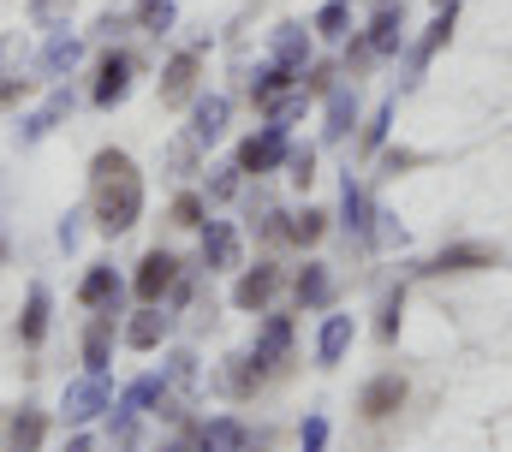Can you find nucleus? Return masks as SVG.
<instances>
[{"mask_svg": "<svg viewBox=\"0 0 512 452\" xmlns=\"http://www.w3.org/2000/svg\"><path fill=\"white\" fill-rule=\"evenodd\" d=\"M90 215L102 238H120L143 221V173L126 149H96L90 155Z\"/></svg>", "mask_w": 512, "mask_h": 452, "instance_id": "nucleus-1", "label": "nucleus"}, {"mask_svg": "<svg viewBox=\"0 0 512 452\" xmlns=\"http://www.w3.org/2000/svg\"><path fill=\"white\" fill-rule=\"evenodd\" d=\"M137 72H143V66H137V54H131V48H108V54L96 60V84H90V102H96L102 113H114V108H120V102L131 96Z\"/></svg>", "mask_w": 512, "mask_h": 452, "instance_id": "nucleus-2", "label": "nucleus"}, {"mask_svg": "<svg viewBox=\"0 0 512 452\" xmlns=\"http://www.w3.org/2000/svg\"><path fill=\"white\" fill-rule=\"evenodd\" d=\"M161 108H191L203 96V48H179L167 66H161V84H155Z\"/></svg>", "mask_w": 512, "mask_h": 452, "instance_id": "nucleus-3", "label": "nucleus"}, {"mask_svg": "<svg viewBox=\"0 0 512 452\" xmlns=\"http://www.w3.org/2000/svg\"><path fill=\"white\" fill-rule=\"evenodd\" d=\"M286 149H292V131L268 119V125H256L251 137L239 143V155H233V161H239V173H245V179H262V173L286 167Z\"/></svg>", "mask_w": 512, "mask_h": 452, "instance_id": "nucleus-4", "label": "nucleus"}, {"mask_svg": "<svg viewBox=\"0 0 512 452\" xmlns=\"http://www.w3.org/2000/svg\"><path fill=\"white\" fill-rule=\"evenodd\" d=\"M102 411H114V387H108V375H78L72 387H66V399H60V417H66V429H90Z\"/></svg>", "mask_w": 512, "mask_h": 452, "instance_id": "nucleus-5", "label": "nucleus"}, {"mask_svg": "<svg viewBox=\"0 0 512 452\" xmlns=\"http://www.w3.org/2000/svg\"><path fill=\"white\" fill-rule=\"evenodd\" d=\"M405 399H411V381H405L399 369H382V375L364 381V393H358V417H364V423H387V417L405 411Z\"/></svg>", "mask_w": 512, "mask_h": 452, "instance_id": "nucleus-6", "label": "nucleus"}, {"mask_svg": "<svg viewBox=\"0 0 512 452\" xmlns=\"http://www.w3.org/2000/svg\"><path fill=\"white\" fill-rule=\"evenodd\" d=\"M179 256L173 250H143V262H137V274H131V292L143 298V304H161V298H173V286H179Z\"/></svg>", "mask_w": 512, "mask_h": 452, "instance_id": "nucleus-7", "label": "nucleus"}, {"mask_svg": "<svg viewBox=\"0 0 512 452\" xmlns=\"http://www.w3.org/2000/svg\"><path fill=\"white\" fill-rule=\"evenodd\" d=\"M280 286H286V268H280V262L239 268V280H233V310H251V316H262V310L280 298Z\"/></svg>", "mask_w": 512, "mask_h": 452, "instance_id": "nucleus-8", "label": "nucleus"}, {"mask_svg": "<svg viewBox=\"0 0 512 452\" xmlns=\"http://www.w3.org/2000/svg\"><path fill=\"white\" fill-rule=\"evenodd\" d=\"M501 256H495V244H477V238H465V244H441L429 262H417V274H483V268H495Z\"/></svg>", "mask_w": 512, "mask_h": 452, "instance_id": "nucleus-9", "label": "nucleus"}, {"mask_svg": "<svg viewBox=\"0 0 512 452\" xmlns=\"http://www.w3.org/2000/svg\"><path fill=\"white\" fill-rule=\"evenodd\" d=\"M203 268H209V274H239V268H245V232L233 221L203 226Z\"/></svg>", "mask_w": 512, "mask_h": 452, "instance_id": "nucleus-10", "label": "nucleus"}, {"mask_svg": "<svg viewBox=\"0 0 512 452\" xmlns=\"http://www.w3.org/2000/svg\"><path fill=\"white\" fill-rule=\"evenodd\" d=\"M358 36L376 48V60H393V54L405 48V0H376V6H370V24H364Z\"/></svg>", "mask_w": 512, "mask_h": 452, "instance_id": "nucleus-11", "label": "nucleus"}, {"mask_svg": "<svg viewBox=\"0 0 512 452\" xmlns=\"http://www.w3.org/2000/svg\"><path fill=\"white\" fill-rule=\"evenodd\" d=\"M322 102H328V108H322V119H328V125H322V137H328V143H346V137L364 125V108H358V84H346V78H340V84H334Z\"/></svg>", "mask_w": 512, "mask_h": 452, "instance_id": "nucleus-12", "label": "nucleus"}, {"mask_svg": "<svg viewBox=\"0 0 512 452\" xmlns=\"http://www.w3.org/2000/svg\"><path fill=\"white\" fill-rule=\"evenodd\" d=\"M251 357L268 375H286V363H292V316H268L251 339Z\"/></svg>", "mask_w": 512, "mask_h": 452, "instance_id": "nucleus-13", "label": "nucleus"}, {"mask_svg": "<svg viewBox=\"0 0 512 452\" xmlns=\"http://www.w3.org/2000/svg\"><path fill=\"white\" fill-rule=\"evenodd\" d=\"M453 18H459V12H435V18H429V30L411 42V60H405V90H411V84L429 72V60H435V54L453 42Z\"/></svg>", "mask_w": 512, "mask_h": 452, "instance_id": "nucleus-14", "label": "nucleus"}, {"mask_svg": "<svg viewBox=\"0 0 512 452\" xmlns=\"http://www.w3.org/2000/svg\"><path fill=\"white\" fill-rule=\"evenodd\" d=\"M310 48H316V30L310 24H274V36H268V60L286 66V72H304L310 66Z\"/></svg>", "mask_w": 512, "mask_h": 452, "instance_id": "nucleus-15", "label": "nucleus"}, {"mask_svg": "<svg viewBox=\"0 0 512 452\" xmlns=\"http://www.w3.org/2000/svg\"><path fill=\"white\" fill-rule=\"evenodd\" d=\"M78 60H84V36L60 24V30H48V42H42V54H36V78H66Z\"/></svg>", "mask_w": 512, "mask_h": 452, "instance_id": "nucleus-16", "label": "nucleus"}, {"mask_svg": "<svg viewBox=\"0 0 512 452\" xmlns=\"http://www.w3.org/2000/svg\"><path fill=\"white\" fill-rule=\"evenodd\" d=\"M227 119H233V96L209 90V96H197V102H191V125H185V131L209 149V143H221V137H227Z\"/></svg>", "mask_w": 512, "mask_h": 452, "instance_id": "nucleus-17", "label": "nucleus"}, {"mask_svg": "<svg viewBox=\"0 0 512 452\" xmlns=\"http://www.w3.org/2000/svg\"><path fill=\"white\" fill-rule=\"evenodd\" d=\"M292 304L298 310H334V268L328 262H304L292 274Z\"/></svg>", "mask_w": 512, "mask_h": 452, "instance_id": "nucleus-18", "label": "nucleus"}, {"mask_svg": "<svg viewBox=\"0 0 512 452\" xmlns=\"http://www.w3.org/2000/svg\"><path fill=\"white\" fill-rule=\"evenodd\" d=\"M120 292H126V280L114 274V262H90V274L78 280V304L84 310H120Z\"/></svg>", "mask_w": 512, "mask_h": 452, "instance_id": "nucleus-19", "label": "nucleus"}, {"mask_svg": "<svg viewBox=\"0 0 512 452\" xmlns=\"http://www.w3.org/2000/svg\"><path fill=\"white\" fill-rule=\"evenodd\" d=\"M340 226H346L358 244H370V226H376V203H370L364 179H352V173H346V185H340Z\"/></svg>", "mask_w": 512, "mask_h": 452, "instance_id": "nucleus-20", "label": "nucleus"}, {"mask_svg": "<svg viewBox=\"0 0 512 452\" xmlns=\"http://www.w3.org/2000/svg\"><path fill=\"white\" fill-rule=\"evenodd\" d=\"M352 339H358V322L340 316V310H328L322 316V334H316V369H340V357L352 351Z\"/></svg>", "mask_w": 512, "mask_h": 452, "instance_id": "nucleus-21", "label": "nucleus"}, {"mask_svg": "<svg viewBox=\"0 0 512 452\" xmlns=\"http://www.w3.org/2000/svg\"><path fill=\"white\" fill-rule=\"evenodd\" d=\"M262 381H268V369L256 363L251 351H233V357L221 363V393H227V399H256Z\"/></svg>", "mask_w": 512, "mask_h": 452, "instance_id": "nucleus-22", "label": "nucleus"}, {"mask_svg": "<svg viewBox=\"0 0 512 452\" xmlns=\"http://www.w3.org/2000/svg\"><path fill=\"white\" fill-rule=\"evenodd\" d=\"M48 316H54V292H48V286L36 280V286L24 292V316H18V345H30V351H36V345L48 339Z\"/></svg>", "mask_w": 512, "mask_h": 452, "instance_id": "nucleus-23", "label": "nucleus"}, {"mask_svg": "<svg viewBox=\"0 0 512 452\" xmlns=\"http://www.w3.org/2000/svg\"><path fill=\"white\" fill-rule=\"evenodd\" d=\"M114 316L120 310H96L84 328V369L90 375H108V363H114Z\"/></svg>", "mask_w": 512, "mask_h": 452, "instance_id": "nucleus-24", "label": "nucleus"}, {"mask_svg": "<svg viewBox=\"0 0 512 452\" xmlns=\"http://www.w3.org/2000/svg\"><path fill=\"white\" fill-rule=\"evenodd\" d=\"M66 113H72V90H54L42 108H36L30 119H24V125H18V149H36V143H42V137H48V131H54Z\"/></svg>", "mask_w": 512, "mask_h": 452, "instance_id": "nucleus-25", "label": "nucleus"}, {"mask_svg": "<svg viewBox=\"0 0 512 452\" xmlns=\"http://www.w3.org/2000/svg\"><path fill=\"white\" fill-rule=\"evenodd\" d=\"M167 328H173V316H167L161 304H143V310L126 322V334H120V339H126L131 351H155V345L167 339Z\"/></svg>", "mask_w": 512, "mask_h": 452, "instance_id": "nucleus-26", "label": "nucleus"}, {"mask_svg": "<svg viewBox=\"0 0 512 452\" xmlns=\"http://www.w3.org/2000/svg\"><path fill=\"white\" fill-rule=\"evenodd\" d=\"M191 441H197V452H245V423L239 417H209V423L191 429Z\"/></svg>", "mask_w": 512, "mask_h": 452, "instance_id": "nucleus-27", "label": "nucleus"}, {"mask_svg": "<svg viewBox=\"0 0 512 452\" xmlns=\"http://www.w3.org/2000/svg\"><path fill=\"white\" fill-rule=\"evenodd\" d=\"M42 441H48L42 405H18V417H12V429H6V452H42Z\"/></svg>", "mask_w": 512, "mask_h": 452, "instance_id": "nucleus-28", "label": "nucleus"}, {"mask_svg": "<svg viewBox=\"0 0 512 452\" xmlns=\"http://www.w3.org/2000/svg\"><path fill=\"white\" fill-rule=\"evenodd\" d=\"M292 84H298V72H286V66H274V60H268V66L251 78V108L268 113L280 96H286V90H292Z\"/></svg>", "mask_w": 512, "mask_h": 452, "instance_id": "nucleus-29", "label": "nucleus"}, {"mask_svg": "<svg viewBox=\"0 0 512 452\" xmlns=\"http://www.w3.org/2000/svg\"><path fill=\"white\" fill-rule=\"evenodd\" d=\"M131 24L143 36H167L179 24V0H131Z\"/></svg>", "mask_w": 512, "mask_h": 452, "instance_id": "nucleus-30", "label": "nucleus"}, {"mask_svg": "<svg viewBox=\"0 0 512 452\" xmlns=\"http://www.w3.org/2000/svg\"><path fill=\"white\" fill-rule=\"evenodd\" d=\"M387 131H393V102H382L376 113H364V125H358V155L364 161H376L387 149Z\"/></svg>", "mask_w": 512, "mask_h": 452, "instance_id": "nucleus-31", "label": "nucleus"}, {"mask_svg": "<svg viewBox=\"0 0 512 452\" xmlns=\"http://www.w3.org/2000/svg\"><path fill=\"white\" fill-rule=\"evenodd\" d=\"M310 30H316L322 42H346V36L358 30V24H352V0H328V6L310 18Z\"/></svg>", "mask_w": 512, "mask_h": 452, "instance_id": "nucleus-32", "label": "nucleus"}, {"mask_svg": "<svg viewBox=\"0 0 512 452\" xmlns=\"http://www.w3.org/2000/svg\"><path fill=\"white\" fill-rule=\"evenodd\" d=\"M328 221H334L328 209H298V215H286V244H304V250L322 244V238H328Z\"/></svg>", "mask_w": 512, "mask_h": 452, "instance_id": "nucleus-33", "label": "nucleus"}, {"mask_svg": "<svg viewBox=\"0 0 512 452\" xmlns=\"http://www.w3.org/2000/svg\"><path fill=\"white\" fill-rule=\"evenodd\" d=\"M167 221L179 226V232H203V226H209V197L179 191V197H173V209H167Z\"/></svg>", "mask_w": 512, "mask_h": 452, "instance_id": "nucleus-34", "label": "nucleus"}, {"mask_svg": "<svg viewBox=\"0 0 512 452\" xmlns=\"http://www.w3.org/2000/svg\"><path fill=\"white\" fill-rule=\"evenodd\" d=\"M286 179H292L298 191L316 185V143H292V149H286Z\"/></svg>", "mask_w": 512, "mask_h": 452, "instance_id": "nucleus-35", "label": "nucleus"}, {"mask_svg": "<svg viewBox=\"0 0 512 452\" xmlns=\"http://www.w3.org/2000/svg\"><path fill=\"white\" fill-rule=\"evenodd\" d=\"M399 322H405V286H387V298H382V322H376L382 345H393V339H399Z\"/></svg>", "mask_w": 512, "mask_h": 452, "instance_id": "nucleus-36", "label": "nucleus"}, {"mask_svg": "<svg viewBox=\"0 0 512 452\" xmlns=\"http://www.w3.org/2000/svg\"><path fill=\"white\" fill-rule=\"evenodd\" d=\"M340 78H346V72H340V66H328V60H322V66H304V72H298V84H304V96H310V102H316V96H328V90H334Z\"/></svg>", "mask_w": 512, "mask_h": 452, "instance_id": "nucleus-37", "label": "nucleus"}, {"mask_svg": "<svg viewBox=\"0 0 512 452\" xmlns=\"http://www.w3.org/2000/svg\"><path fill=\"white\" fill-rule=\"evenodd\" d=\"M304 113H310V96H304V84H292V90H286V96H280V102L268 108V119L292 131V119H304Z\"/></svg>", "mask_w": 512, "mask_h": 452, "instance_id": "nucleus-38", "label": "nucleus"}, {"mask_svg": "<svg viewBox=\"0 0 512 452\" xmlns=\"http://www.w3.org/2000/svg\"><path fill=\"white\" fill-rule=\"evenodd\" d=\"M298 452H328V417L322 411H310L298 423Z\"/></svg>", "mask_w": 512, "mask_h": 452, "instance_id": "nucleus-39", "label": "nucleus"}, {"mask_svg": "<svg viewBox=\"0 0 512 452\" xmlns=\"http://www.w3.org/2000/svg\"><path fill=\"white\" fill-rule=\"evenodd\" d=\"M66 12H72V0H30V24L36 30H60Z\"/></svg>", "mask_w": 512, "mask_h": 452, "instance_id": "nucleus-40", "label": "nucleus"}, {"mask_svg": "<svg viewBox=\"0 0 512 452\" xmlns=\"http://www.w3.org/2000/svg\"><path fill=\"white\" fill-rule=\"evenodd\" d=\"M209 173H215V179H209V203L239 197V179H245V173H239V161H233V167H209Z\"/></svg>", "mask_w": 512, "mask_h": 452, "instance_id": "nucleus-41", "label": "nucleus"}, {"mask_svg": "<svg viewBox=\"0 0 512 452\" xmlns=\"http://www.w3.org/2000/svg\"><path fill=\"white\" fill-rule=\"evenodd\" d=\"M376 161H382V173H387V179H399V173H411V167H423L429 155H417V149H382Z\"/></svg>", "mask_w": 512, "mask_h": 452, "instance_id": "nucleus-42", "label": "nucleus"}, {"mask_svg": "<svg viewBox=\"0 0 512 452\" xmlns=\"http://www.w3.org/2000/svg\"><path fill=\"white\" fill-rule=\"evenodd\" d=\"M126 30H137V24H131L126 12H102V18H96V36H102V42H114V36H126Z\"/></svg>", "mask_w": 512, "mask_h": 452, "instance_id": "nucleus-43", "label": "nucleus"}, {"mask_svg": "<svg viewBox=\"0 0 512 452\" xmlns=\"http://www.w3.org/2000/svg\"><path fill=\"white\" fill-rule=\"evenodd\" d=\"M24 96H30V78H0V113H12Z\"/></svg>", "mask_w": 512, "mask_h": 452, "instance_id": "nucleus-44", "label": "nucleus"}, {"mask_svg": "<svg viewBox=\"0 0 512 452\" xmlns=\"http://www.w3.org/2000/svg\"><path fill=\"white\" fill-rule=\"evenodd\" d=\"M84 215H66V221H60V244H66V250H78V238H84Z\"/></svg>", "mask_w": 512, "mask_h": 452, "instance_id": "nucleus-45", "label": "nucleus"}, {"mask_svg": "<svg viewBox=\"0 0 512 452\" xmlns=\"http://www.w3.org/2000/svg\"><path fill=\"white\" fill-rule=\"evenodd\" d=\"M66 452H90V435H84V429H78V435H72V441H66Z\"/></svg>", "mask_w": 512, "mask_h": 452, "instance_id": "nucleus-46", "label": "nucleus"}, {"mask_svg": "<svg viewBox=\"0 0 512 452\" xmlns=\"http://www.w3.org/2000/svg\"><path fill=\"white\" fill-rule=\"evenodd\" d=\"M429 6H435V12H459V0H429Z\"/></svg>", "mask_w": 512, "mask_h": 452, "instance_id": "nucleus-47", "label": "nucleus"}, {"mask_svg": "<svg viewBox=\"0 0 512 452\" xmlns=\"http://www.w3.org/2000/svg\"><path fill=\"white\" fill-rule=\"evenodd\" d=\"M161 452H191V447H161Z\"/></svg>", "mask_w": 512, "mask_h": 452, "instance_id": "nucleus-48", "label": "nucleus"}]
</instances>
